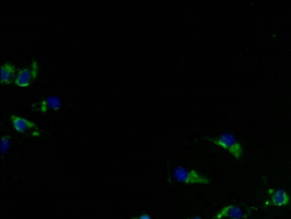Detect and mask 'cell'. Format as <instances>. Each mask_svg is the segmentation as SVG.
<instances>
[{"mask_svg":"<svg viewBox=\"0 0 291 219\" xmlns=\"http://www.w3.org/2000/svg\"><path fill=\"white\" fill-rule=\"evenodd\" d=\"M290 197L288 194L282 189L277 190L271 194L269 206L281 207L287 206L289 203Z\"/></svg>","mask_w":291,"mask_h":219,"instance_id":"obj_6","label":"cell"},{"mask_svg":"<svg viewBox=\"0 0 291 219\" xmlns=\"http://www.w3.org/2000/svg\"><path fill=\"white\" fill-rule=\"evenodd\" d=\"M11 120L13 126L18 133H25L31 129L37 128L36 124L32 121L16 115H12Z\"/></svg>","mask_w":291,"mask_h":219,"instance_id":"obj_4","label":"cell"},{"mask_svg":"<svg viewBox=\"0 0 291 219\" xmlns=\"http://www.w3.org/2000/svg\"><path fill=\"white\" fill-rule=\"evenodd\" d=\"M38 107L43 113H46L50 109L56 111L61 108L62 102L57 96H50L40 102Z\"/></svg>","mask_w":291,"mask_h":219,"instance_id":"obj_7","label":"cell"},{"mask_svg":"<svg viewBox=\"0 0 291 219\" xmlns=\"http://www.w3.org/2000/svg\"><path fill=\"white\" fill-rule=\"evenodd\" d=\"M15 75V67L7 62L2 66V84L9 85L12 83Z\"/></svg>","mask_w":291,"mask_h":219,"instance_id":"obj_8","label":"cell"},{"mask_svg":"<svg viewBox=\"0 0 291 219\" xmlns=\"http://www.w3.org/2000/svg\"><path fill=\"white\" fill-rule=\"evenodd\" d=\"M191 219H202V218H200V217H196L193 218H191Z\"/></svg>","mask_w":291,"mask_h":219,"instance_id":"obj_10","label":"cell"},{"mask_svg":"<svg viewBox=\"0 0 291 219\" xmlns=\"http://www.w3.org/2000/svg\"><path fill=\"white\" fill-rule=\"evenodd\" d=\"M175 179L186 184H209L211 182L195 170H188L182 166L176 167L173 171Z\"/></svg>","mask_w":291,"mask_h":219,"instance_id":"obj_2","label":"cell"},{"mask_svg":"<svg viewBox=\"0 0 291 219\" xmlns=\"http://www.w3.org/2000/svg\"><path fill=\"white\" fill-rule=\"evenodd\" d=\"M241 208L234 205H229L221 209L214 217V219H221L228 217L231 219H241L243 216Z\"/></svg>","mask_w":291,"mask_h":219,"instance_id":"obj_5","label":"cell"},{"mask_svg":"<svg viewBox=\"0 0 291 219\" xmlns=\"http://www.w3.org/2000/svg\"><path fill=\"white\" fill-rule=\"evenodd\" d=\"M207 141L216 144L217 146L223 148L228 151L231 155L237 159H239L242 156L243 150L240 143L233 135L226 133L221 135L218 139L205 138Z\"/></svg>","mask_w":291,"mask_h":219,"instance_id":"obj_1","label":"cell"},{"mask_svg":"<svg viewBox=\"0 0 291 219\" xmlns=\"http://www.w3.org/2000/svg\"><path fill=\"white\" fill-rule=\"evenodd\" d=\"M138 219H152L149 215L147 213L143 214L141 216L138 217Z\"/></svg>","mask_w":291,"mask_h":219,"instance_id":"obj_9","label":"cell"},{"mask_svg":"<svg viewBox=\"0 0 291 219\" xmlns=\"http://www.w3.org/2000/svg\"><path fill=\"white\" fill-rule=\"evenodd\" d=\"M132 219H138V217H133Z\"/></svg>","mask_w":291,"mask_h":219,"instance_id":"obj_11","label":"cell"},{"mask_svg":"<svg viewBox=\"0 0 291 219\" xmlns=\"http://www.w3.org/2000/svg\"><path fill=\"white\" fill-rule=\"evenodd\" d=\"M36 71L37 65L33 66L32 69L27 68L21 70L16 79V85L21 87L29 86L36 76Z\"/></svg>","mask_w":291,"mask_h":219,"instance_id":"obj_3","label":"cell"}]
</instances>
